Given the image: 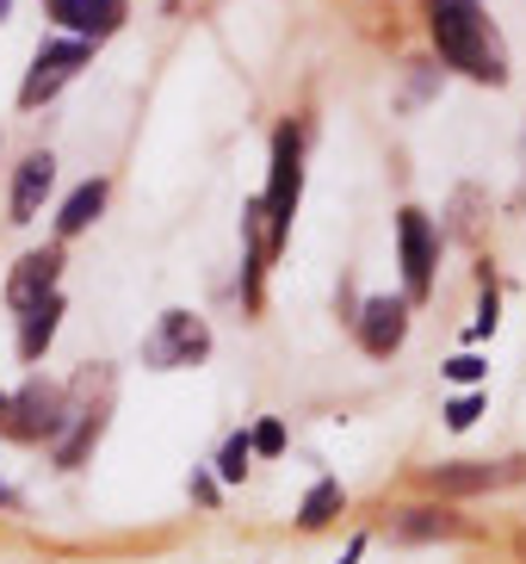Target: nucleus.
<instances>
[{"mask_svg": "<svg viewBox=\"0 0 526 564\" xmlns=\"http://www.w3.org/2000/svg\"><path fill=\"white\" fill-rule=\"evenodd\" d=\"M50 186H56V155H50V150L25 155L19 174H13V224H32L37 205L50 199Z\"/></svg>", "mask_w": 526, "mask_h": 564, "instance_id": "obj_11", "label": "nucleus"}, {"mask_svg": "<svg viewBox=\"0 0 526 564\" xmlns=\"http://www.w3.org/2000/svg\"><path fill=\"white\" fill-rule=\"evenodd\" d=\"M248 459H254L248 434H230V441H223V453H217V478H223V484H242V478H248Z\"/></svg>", "mask_w": 526, "mask_h": 564, "instance_id": "obj_16", "label": "nucleus"}, {"mask_svg": "<svg viewBox=\"0 0 526 564\" xmlns=\"http://www.w3.org/2000/svg\"><path fill=\"white\" fill-rule=\"evenodd\" d=\"M248 447H254V453H266V459H280V453H285V422H280V415H266V422H254V434H248Z\"/></svg>", "mask_w": 526, "mask_h": 564, "instance_id": "obj_18", "label": "nucleus"}, {"mask_svg": "<svg viewBox=\"0 0 526 564\" xmlns=\"http://www.w3.org/2000/svg\"><path fill=\"white\" fill-rule=\"evenodd\" d=\"M205 354H211V329H205L193 311H162L155 316V329H149V341H143V360L155 366V372L198 366Z\"/></svg>", "mask_w": 526, "mask_h": 564, "instance_id": "obj_3", "label": "nucleus"}, {"mask_svg": "<svg viewBox=\"0 0 526 564\" xmlns=\"http://www.w3.org/2000/svg\"><path fill=\"white\" fill-rule=\"evenodd\" d=\"M396 242H403V273H409V299H428L434 285V254H440V230L428 212H403L396 217Z\"/></svg>", "mask_w": 526, "mask_h": 564, "instance_id": "obj_6", "label": "nucleus"}, {"mask_svg": "<svg viewBox=\"0 0 526 564\" xmlns=\"http://www.w3.org/2000/svg\"><path fill=\"white\" fill-rule=\"evenodd\" d=\"M63 429V391L44 379H32L19 398H0V434L13 441H44V434Z\"/></svg>", "mask_w": 526, "mask_h": 564, "instance_id": "obj_5", "label": "nucleus"}, {"mask_svg": "<svg viewBox=\"0 0 526 564\" xmlns=\"http://www.w3.org/2000/svg\"><path fill=\"white\" fill-rule=\"evenodd\" d=\"M56 273H63V249H37L13 267V280H7V304L13 311H32L37 299L56 292Z\"/></svg>", "mask_w": 526, "mask_h": 564, "instance_id": "obj_10", "label": "nucleus"}, {"mask_svg": "<svg viewBox=\"0 0 526 564\" xmlns=\"http://www.w3.org/2000/svg\"><path fill=\"white\" fill-rule=\"evenodd\" d=\"M495 311H502V299H495V285H490V292H483V304H478V323H471V341H483V335H495V323H502Z\"/></svg>", "mask_w": 526, "mask_h": 564, "instance_id": "obj_20", "label": "nucleus"}, {"mask_svg": "<svg viewBox=\"0 0 526 564\" xmlns=\"http://www.w3.org/2000/svg\"><path fill=\"white\" fill-rule=\"evenodd\" d=\"M193 497H198V502H217V478H205V471H193Z\"/></svg>", "mask_w": 526, "mask_h": 564, "instance_id": "obj_21", "label": "nucleus"}, {"mask_svg": "<svg viewBox=\"0 0 526 564\" xmlns=\"http://www.w3.org/2000/svg\"><path fill=\"white\" fill-rule=\"evenodd\" d=\"M391 533H396V540H409V546H421V540H459L464 521L452 509H403Z\"/></svg>", "mask_w": 526, "mask_h": 564, "instance_id": "obj_13", "label": "nucleus"}, {"mask_svg": "<svg viewBox=\"0 0 526 564\" xmlns=\"http://www.w3.org/2000/svg\"><path fill=\"white\" fill-rule=\"evenodd\" d=\"M56 323H63V299H56V292H50V299H37L32 311H19V354H25V360H44Z\"/></svg>", "mask_w": 526, "mask_h": 564, "instance_id": "obj_12", "label": "nucleus"}, {"mask_svg": "<svg viewBox=\"0 0 526 564\" xmlns=\"http://www.w3.org/2000/svg\"><path fill=\"white\" fill-rule=\"evenodd\" d=\"M526 471V459H508V465H490V459H459V465H434L428 484L440 497H478V490H502Z\"/></svg>", "mask_w": 526, "mask_h": 564, "instance_id": "obj_7", "label": "nucleus"}, {"mask_svg": "<svg viewBox=\"0 0 526 564\" xmlns=\"http://www.w3.org/2000/svg\"><path fill=\"white\" fill-rule=\"evenodd\" d=\"M434 51L446 56L452 68H464L471 82H490L502 87L508 82V56H502V37L495 25L483 19L478 0H434Z\"/></svg>", "mask_w": 526, "mask_h": 564, "instance_id": "obj_1", "label": "nucleus"}, {"mask_svg": "<svg viewBox=\"0 0 526 564\" xmlns=\"http://www.w3.org/2000/svg\"><path fill=\"white\" fill-rule=\"evenodd\" d=\"M483 372H490V366H483L478 354H452V360H446V379L452 384H483Z\"/></svg>", "mask_w": 526, "mask_h": 564, "instance_id": "obj_19", "label": "nucleus"}, {"mask_svg": "<svg viewBox=\"0 0 526 564\" xmlns=\"http://www.w3.org/2000/svg\"><path fill=\"white\" fill-rule=\"evenodd\" d=\"M50 7V19L63 25V32H75V37H112L118 25H124V13H131V0H44Z\"/></svg>", "mask_w": 526, "mask_h": 564, "instance_id": "obj_8", "label": "nucleus"}, {"mask_svg": "<svg viewBox=\"0 0 526 564\" xmlns=\"http://www.w3.org/2000/svg\"><path fill=\"white\" fill-rule=\"evenodd\" d=\"M87 56H94V37H63V44H44V51L32 56L25 87H19V106H25V112H37L44 100H56V94L75 82V68H87Z\"/></svg>", "mask_w": 526, "mask_h": 564, "instance_id": "obj_4", "label": "nucleus"}, {"mask_svg": "<svg viewBox=\"0 0 526 564\" xmlns=\"http://www.w3.org/2000/svg\"><path fill=\"white\" fill-rule=\"evenodd\" d=\"M297 193H304V131H297V124H280V137H273V186H266V199H261L266 254H280V242L292 236Z\"/></svg>", "mask_w": 526, "mask_h": 564, "instance_id": "obj_2", "label": "nucleus"}, {"mask_svg": "<svg viewBox=\"0 0 526 564\" xmlns=\"http://www.w3.org/2000/svg\"><path fill=\"white\" fill-rule=\"evenodd\" d=\"M360 552H365V533L353 540V546H347V558H341V564H360Z\"/></svg>", "mask_w": 526, "mask_h": 564, "instance_id": "obj_22", "label": "nucleus"}, {"mask_svg": "<svg viewBox=\"0 0 526 564\" xmlns=\"http://www.w3.org/2000/svg\"><path fill=\"white\" fill-rule=\"evenodd\" d=\"M478 415H483V391H478V384H464V398H452V403H446V429H471V422H478Z\"/></svg>", "mask_w": 526, "mask_h": 564, "instance_id": "obj_17", "label": "nucleus"}, {"mask_svg": "<svg viewBox=\"0 0 526 564\" xmlns=\"http://www.w3.org/2000/svg\"><path fill=\"white\" fill-rule=\"evenodd\" d=\"M7 13H13V0H0V19H7Z\"/></svg>", "mask_w": 526, "mask_h": 564, "instance_id": "obj_23", "label": "nucleus"}, {"mask_svg": "<svg viewBox=\"0 0 526 564\" xmlns=\"http://www.w3.org/2000/svg\"><path fill=\"white\" fill-rule=\"evenodd\" d=\"M99 205H106V181L75 186V193H68V205H63V217H56V236H81L87 224L99 217Z\"/></svg>", "mask_w": 526, "mask_h": 564, "instance_id": "obj_14", "label": "nucleus"}, {"mask_svg": "<svg viewBox=\"0 0 526 564\" xmlns=\"http://www.w3.org/2000/svg\"><path fill=\"white\" fill-rule=\"evenodd\" d=\"M341 502H347V497H341V484L322 478L310 497H304V509H297V528H329L335 514H341Z\"/></svg>", "mask_w": 526, "mask_h": 564, "instance_id": "obj_15", "label": "nucleus"}, {"mask_svg": "<svg viewBox=\"0 0 526 564\" xmlns=\"http://www.w3.org/2000/svg\"><path fill=\"white\" fill-rule=\"evenodd\" d=\"M360 323V348L365 354H396L403 348V335H409V304L403 299H365V311L353 316Z\"/></svg>", "mask_w": 526, "mask_h": 564, "instance_id": "obj_9", "label": "nucleus"}]
</instances>
